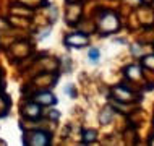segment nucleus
Listing matches in <instances>:
<instances>
[{"instance_id":"f257e3e1","label":"nucleus","mask_w":154,"mask_h":146,"mask_svg":"<svg viewBox=\"0 0 154 146\" xmlns=\"http://www.w3.org/2000/svg\"><path fill=\"white\" fill-rule=\"evenodd\" d=\"M99 26H101V29L106 33H110V31H114V29H117L119 28L117 16L114 13H106L101 18V21H99Z\"/></svg>"},{"instance_id":"f03ea898","label":"nucleus","mask_w":154,"mask_h":146,"mask_svg":"<svg viewBox=\"0 0 154 146\" xmlns=\"http://www.w3.org/2000/svg\"><path fill=\"white\" fill-rule=\"evenodd\" d=\"M65 44L70 45V47H85L88 44V37L81 33H73L65 39Z\"/></svg>"},{"instance_id":"7ed1b4c3","label":"nucleus","mask_w":154,"mask_h":146,"mask_svg":"<svg viewBox=\"0 0 154 146\" xmlns=\"http://www.w3.org/2000/svg\"><path fill=\"white\" fill-rule=\"evenodd\" d=\"M32 135H34L36 138H32V141H28V143H31V144H47L49 143V135H45V133L36 132V133H32Z\"/></svg>"},{"instance_id":"20e7f679","label":"nucleus","mask_w":154,"mask_h":146,"mask_svg":"<svg viewBox=\"0 0 154 146\" xmlns=\"http://www.w3.org/2000/svg\"><path fill=\"white\" fill-rule=\"evenodd\" d=\"M37 101H39V102H44V104H55L57 99L54 98L51 93H42V94L37 96Z\"/></svg>"},{"instance_id":"39448f33","label":"nucleus","mask_w":154,"mask_h":146,"mask_svg":"<svg viewBox=\"0 0 154 146\" xmlns=\"http://www.w3.org/2000/svg\"><path fill=\"white\" fill-rule=\"evenodd\" d=\"M88 57H89V62H91V64H97V62H99V57H101V54H99L97 49H89Z\"/></svg>"},{"instance_id":"423d86ee","label":"nucleus","mask_w":154,"mask_h":146,"mask_svg":"<svg viewBox=\"0 0 154 146\" xmlns=\"http://www.w3.org/2000/svg\"><path fill=\"white\" fill-rule=\"evenodd\" d=\"M39 107L37 106H34V104H29V106H26V109H24V114L26 115H34V117H37L39 115Z\"/></svg>"},{"instance_id":"0eeeda50","label":"nucleus","mask_w":154,"mask_h":146,"mask_svg":"<svg viewBox=\"0 0 154 146\" xmlns=\"http://www.w3.org/2000/svg\"><path fill=\"white\" fill-rule=\"evenodd\" d=\"M94 138H96V132H94V130H88V132H85V141L91 143V141H94Z\"/></svg>"},{"instance_id":"6e6552de","label":"nucleus","mask_w":154,"mask_h":146,"mask_svg":"<svg viewBox=\"0 0 154 146\" xmlns=\"http://www.w3.org/2000/svg\"><path fill=\"white\" fill-rule=\"evenodd\" d=\"M65 91H66V93H70V96H72V98H75V94H76V93H75V89H72V86H66Z\"/></svg>"}]
</instances>
